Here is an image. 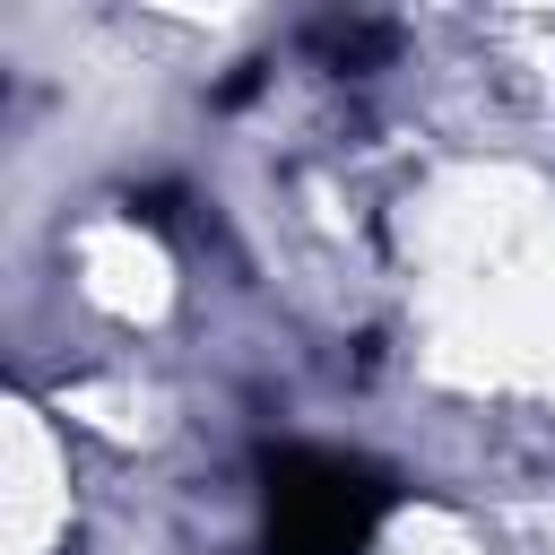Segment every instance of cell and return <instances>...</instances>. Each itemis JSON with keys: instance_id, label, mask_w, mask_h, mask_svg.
<instances>
[{"instance_id": "obj_1", "label": "cell", "mask_w": 555, "mask_h": 555, "mask_svg": "<svg viewBox=\"0 0 555 555\" xmlns=\"http://www.w3.org/2000/svg\"><path fill=\"white\" fill-rule=\"evenodd\" d=\"M269 555H364L390 512V477L338 451H269L260 460Z\"/></svg>"}]
</instances>
